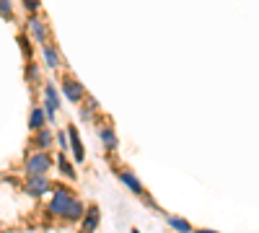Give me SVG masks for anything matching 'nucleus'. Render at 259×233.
<instances>
[{
    "mask_svg": "<svg viewBox=\"0 0 259 233\" xmlns=\"http://www.w3.org/2000/svg\"><path fill=\"white\" fill-rule=\"evenodd\" d=\"M57 171L65 176V179H70V181H75V168H73V163L65 158V151H60V156H57Z\"/></svg>",
    "mask_w": 259,
    "mask_h": 233,
    "instance_id": "nucleus-17",
    "label": "nucleus"
},
{
    "mask_svg": "<svg viewBox=\"0 0 259 233\" xmlns=\"http://www.w3.org/2000/svg\"><path fill=\"white\" fill-rule=\"evenodd\" d=\"M73 197H75V195H73V189H70V187H65V184H60L57 189H52V200H50V205H47V215L62 220L65 210H68V205H70Z\"/></svg>",
    "mask_w": 259,
    "mask_h": 233,
    "instance_id": "nucleus-3",
    "label": "nucleus"
},
{
    "mask_svg": "<svg viewBox=\"0 0 259 233\" xmlns=\"http://www.w3.org/2000/svg\"><path fill=\"white\" fill-rule=\"evenodd\" d=\"M34 44H36V41L31 39L29 31L26 34H18V47H21V52H24L26 60H34Z\"/></svg>",
    "mask_w": 259,
    "mask_h": 233,
    "instance_id": "nucleus-18",
    "label": "nucleus"
},
{
    "mask_svg": "<svg viewBox=\"0 0 259 233\" xmlns=\"http://www.w3.org/2000/svg\"><path fill=\"white\" fill-rule=\"evenodd\" d=\"M99 140L104 143V148H106L109 153H114L117 148H119V137H117V132H114L112 124H101V127H99Z\"/></svg>",
    "mask_w": 259,
    "mask_h": 233,
    "instance_id": "nucleus-12",
    "label": "nucleus"
},
{
    "mask_svg": "<svg viewBox=\"0 0 259 233\" xmlns=\"http://www.w3.org/2000/svg\"><path fill=\"white\" fill-rule=\"evenodd\" d=\"M55 143H57L55 140V132L47 130V127H41V130L31 132V137H29V148H31V151H50Z\"/></svg>",
    "mask_w": 259,
    "mask_h": 233,
    "instance_id": "nucleus-6",
    "label": "nucleus"
},
{
    "mask_svg": "<svg viewBox=\"0 0 259 233\" xmlns=\"http://www.w3.org/2000/svg\"><path fill=\"white\" fill-rule=\"evenodd\" d=\"M41 60H45V65H47L50 70H60V68H62L60 50L52 44V41H47V44H41Z\"/></svg>",
    "mask_w": 259,
    "mask_h": 233,
    "instance_id": "nucleus-10",
    "label": "nucleus"
},
{
    "mask_svg": "<svg viewBox=\"0 0 259 233\" xmlns=\"http://www.w3.org/2000/svg\"><path fill=\"white\" fill-rule=\"evenodd\" d=\"M62 94H65V99H68L70 104H83V99L89 96L85 88H83V83L78 78H73V75H62Z\"/></svg>",
    "mask_w": 259,
    "mask_h": 233,
    "instance_id": "nucleus-5",
    "label": "nucleus"
},
{
    "mask_svg": "<svg viewBox=\"0 0 259 233\" xmlns=\"http://www.w3.org/2000/svg\"><path fill=\"white\" fill-rule=\"evenodd\" d=\"M85 207H89V205H83V200L73 197V200H70V205H68V210H65L62 220H65V223H70V225L80 223V220H83V215H85Z\"/></svg>",
    "mask_w": 259,
    "mask_h": 233,
    "instance_id": "nucleus-9",
    "label": "nucleus"
},
{
    "mask_svg": "<svg viewBox=\"0 0 259 233\" xmlns=\"http://www.w3.org/2000/svg\"><path fill=\"white\" fill-rule=\"evenodd\" d=\"M99 109H101L99 101H96L94 96H85V99H83V107H80V119H83V122H91L94 114H99Z\"/></svg>",
    "mask_w": 259,
    "mask_h": 233,
    "instance_id": "nucleus-15",
    "label": "nucleus"
},
{
    "mask_svg": "<svg viewBox=\"0 0 259 233\" xmlns=\"http://www.w3.org/2000/svg\"><path fill=\"white\" fill-rule=\"evenodd\" d=\"M99 220H101V213H99V205H89L85 207V215L80 220V230H96L99 228Z\"/></svg>",
    "mask_w": 259,
    "mask_h": 233,
    "instance_id": "nucleus-13",
    "label": "nucleus"
},
{
    "mask_svg": "<svg viewBox=\"0 0 259 233\" xmlns=\"http://www.w3.org/2000/svg\"><path fill=\"white\" fill-rule=\"evenodd\" d=\"M21 8H24L29 16L31 13H39L41 11V0H21Z\"/></svg>",
    "mask_w": 259,
    "mask_h": 233,
    "instance_id": "nucleus-22",
    "label": "nucleus"
},
{
    "mask_svg": "<svg viewBox=\"0 0 259 233\" xmlns=\"http://www.w3.org/2000/svg\"><path fill=\"white\" fill-rule=\"evenodd\" d=\"M52 166H55V161H52L50 151H31L24 158V174H50Z\"/></svg>",
    "mask_w": 259,
    "mask_h": 233,
    "instance_id": "nucleus-2",
    "label": "nucleus"
},
{
    "mask_svg": "<svg viewBox=\"0 0 259 233\" xmlns=\"http://www.w3.org/2000/svg\"><path fill=\"white\" fill-rule=\"evenodd\" d=\"M166 223L174 228V230H192V225L187 223V220H182V218H174V215H168L166 218Z\"/></svg>",
    "mask_w": 259,
    "mask_h": 233,
    "instance_id": "nucleus-20",
    "label": "nucleus"
},
{
    "mask_svg": "<svg viewBox=\"0 0 259 233\" xmlns=\"http://www.w3.org/2000/svg\"><path fill=\"white\" fill-rule=\"evenodd\" d=\"M41 104H45V109H47V117H50V119H55L57 109L62 107V101H60L57 86H55L52 80H47V83H45V99H41Z\"/></svg>",
    "mask_w": 259,
    "mask_h": 233,
    "instance_id": "nucleus-7",
    "label": "nucleus"
},
{
    "mask_svg": "<svg viewBox=\"0 0 259 233\" xmlns=\"http://www.w3.org/2000/svg\"><path fill=\"white\" fill-rule=\"evenodd\" d=\"M26 83L29 86H41V65L34 60H26Z\"/></svg>",
    "mask_w": 259,
    "mask_h": 233,
    "instance_id": "nucleus-16",
    "label": "nucleus"
},
{
    "mask_svg": "<svg viewBox=\"0 0 259 233\" xmlns=\"http://www.w3.org/2000/svg\"><path fill=\"white\" fill-rule=\"evenodd\" d=\"M47 109H45V104H34L31 107V114H29V130L36 132L41 130V127H47Z\"/></svg>",
    "mask_w": 259,
    "mask_h": 233,
    "instance_id": "nucleus-11",
    "label": "nucleus"
},
{
    "mask_svg": "<svg viewBox=\"0 0 259 233\" xmlns=\"http://www.w3.org/2000/svg\"><path fill=\"white\" fill-rule=\"evenodd\" d=\"M68 135H70V151L75 156L78 163L85 161V151H83V143H80V135H78V127L75 124H68Z\"/></svg>",
    "mask_w": 259,
    "mask_h": 233,
    "instance_id": "nucleus-14",
    "label": "nucleus"
},
{
    "mask_svg": "<svg viewBox=\"0 0 259 233\" xmlns=\"http://www.w3.org/2000/svg\"><path fill=\"white\" fill-rule=\"evenodd\" d=\"M26 31L31 34V39L36 41V44H47V41H52V31H50V24L45 18H41L39 13H31L26 18Z\"/></svg>",
    "mask_w": 259,
    "mask_h": 233,
    "instance_id": "nucleus-4",
    "label": "nucleus"
},
{
    "mask_svg": "<svg viewBox=\"0 0 259 233\" xmlns=\"http://www.w3.org/2000/svg\"><path fill=\"white\" fill-rule=\"evenodd\" d=\"M21 189L31 197V200H41L45 195H50L52 189H55V184L47 179V174H26V179H24V184H21Z\"/></svg>",
    "mask_w": 259,
    "mask_h": 233,
    "instance_id": "nucleus-1",
    "label": "nucleus"
},
{
    "mask_svg": "<svg viewBox=\"0 0 259 233\" xmlns=\"http://www.w3.org/2000/svg\"><path fill=\"white\" fill-rule=\"evenodd\" d=\"M55 140L60 145V151H70V135H68V130H57L55 132Z\"/></svg>",
    "mask_w": 259,
    "mask_h": 233,
    "instance_id": "nucleus-19",
    "label": "nucleus"
},
{
    "mask_svg": "<svg viewBox=\"0 0 259 233\" xmlns=\"http://www.w3.org/2000/svg\"><path fill=\"white\" fill-rule=\"evenodd\" d=\"M114 171H117V179H119L133 195H138V197H145V195H148L145 187L140 184V179H138L133 171H130V168H122V166H119V168H114Z\"/></svg>",
    "mask_w": 259,
    "mask_h": 233,
    "instance_id": "nucleus-8",
    "label": "nucleus"
},
{
    "mask_svg": "<svg viewBox=\"0 0 259 233\" xmlns=\"http://www.w3.org/2000/svg\"><path fill=\"white\" fill-rule=\"evenodd\" d=\"M0 16L6 21H13V0H0Z\"/></svg>",
    "mask_w": 259,
    "mask_h": 233,
    "instance_id": "nucleus-21",
    "label": "nucleus"
}]
</instances>
